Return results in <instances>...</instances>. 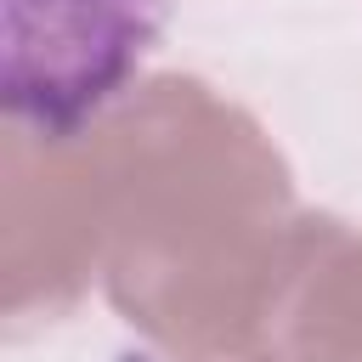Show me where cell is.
Returning a JSON list of instances; mask_svg holds the SVG:
<instances>
[{
	"instance_id": "obj_1",
	"label": "cell",
	"mask_w": 362,
	"mask_h": 362,
	"mask_svg": "<svg viewBox=\"0 0 362 362\" xmlns=\"http://www.w3.org/2000/svg\"><path fill=\"white\" fill-rule=\"evenodd\" d=\"M102 288L181 362H249L305 215L277 141L192 74H153L96 124Z\"/></svg>"
},
{
	"instance_id": "obj_2",
	"label": "cell",
	"mask_w": 362,
	"mask_h": 362,
	"mask_svg": "<svg viewBox=\"0 0 362 362\" xmlns=\"http://www.w3.org/2000/svg\"><path fill=\"white\" fill-rule=\"evenodd\" d=\"M102 283V170L90 124L34 136L6 124L0 153V317L23 339L62 322Z\"/></svg>"
},
{
	"instance_id": "obj_3",
	"label": "cell",
	"mask_w": 362,
	"mask_h": 362,
	"mask_svg": "<svg viewBox=\"0 0 362 362\" xmlns=\"http://www.w3.org/2000/svg\"><path fill=\"white\" fill-rule=\"evenodd\" d=\"M170 0H6L0 102L11 130L74 136L141 79Z\"/></svg>"
},
{
	"instance_id": "obj_4",
	"label": "cell",
	"mask_w": 362,
	"mask_h": 362,
	"mask_svg": "<svg viewBox=\"0 0 362 362\" xmlns=\"http://www.w3.org/2000/svg\"><path fill=\"white\" fill-rule=\"evenodd\" d=\"M255 362H362V232L311 215Z\"/></svg>"
}]
</instances>
